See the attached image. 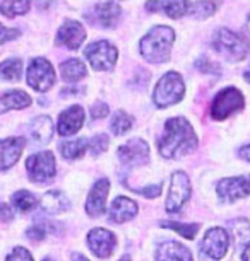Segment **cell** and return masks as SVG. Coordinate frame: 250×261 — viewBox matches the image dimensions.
<instances>
[{
	"mask_svg": "<svg viewBox=\"0 0 250 261\" xmlns=\"http://www.w3.org/2000/svg\"><path fill=\"white\" fill-rule=\"evenodd\" d=\"M160 154L166 159H178L190 154L197 147L194 126L185 118H170L166 120L165 134L160 139Z\"/></svg>",
	"mask_w": 250,
	"mask_h": 261,
	"instance_id": "obj_1",
	"label": "cell"
},
{
	"mask_svg": "<svg viewBox=\"0 0 250 261\" xmlns=\"http://www.w3.org/2000/svg\"><path fill=\"white\" fill-rule=\"evenodd\" d=\"M173 41H175L173 29L168 26H154L141 39L139 43L141 55L149 63H163L168 60Z\"/></svg>",
	"mask_w": 250,
	"mask_h": 261,
	"instance_id": "obj_2",
	"label": "cell"
},
{
	"mask_svg": "<svg viewBox=\"0 0 250 261\" xmlns=\"http://www.w3.org/2000/svg\"><path fill=\"white\" fill-rule=\"evenodd\" d=\"M213 45L219 55H223L226 60L240 62L247 57L250 50V39L243 34H237L226 28H221L214 34Z\"/></svg>",
	"mask_w": 250,
	"mask_h": 261,
	"instance_id": "obj_3",
	"label": "cell"
},
{
	"mask_svg": "<svg viewBox=\"0 0 250 261\" xmlns=\"http://www.w3.org/2000/svg\"><path fill=\"white\" fill-rule=\"evenodd\" d=\"M185 86L180 77V73L168 72L161 77V81L156 84V89L153 92V101L158 108H168L171 105H176L184 97Z\"/></svg>",
	"mask_w": 250,
	"mask_h": 261,
	"instance_id": "obj_4",
	"label": "cell"
},
{
	"mask_svg": "<svg viewBox=\"0 0 250 261\" xmlns=\"http://www.w3.org/2000/svg\"><path fill=\"white\" fill-rule=\"evenodd\" d=\"M28 86H31L34 91L47 92L48 89H52L53 84L57 81V73L55 68L52 67V63L47 58H34L28 67Z\"/></svg>",
	"mask_w": 250,
	"mask_h": 261,
	"instance_id": "obj_5",
	"label": "cell"
},
{
	"mask_svg": "<svg viewBox=\"0 0 250 261\" xmlns=\"http://www.w3.org/2000/svg\"><path fill=\"white\" fill-rule=\"evenodd\" d=\"M245 106V99L242 92L235 87H226L214 97L213 106H211V116L218 121L226 120L233 113L240 111Z\"/></svg>",
	"mask_w": 250,
	"mask_h": 261,
	"instance_id": "obj_6",
	"label": "cell"
},
{
	"mask_svg": "<svg viewBox=\"0 0 250 261\" xmlns=\"http://www.w3.org/2000/svg\"><path fill=\"white\" fill-rule=\"evenodd\" d=\"M26 169L29 172V179L34 181V183H50L57 172L55 157L48 150L38 152V154L28 157Z\"/></svg>",
	"mask_w": 250,
	"mask_h": 261,
	"instance_id": "obj_7",
	"label": "cell"
},
{
	"mask_svg": "<svg viewBox=\"0 0 250 261\" xmlns=\"http://www.w3.org/2000/svg\"><path fill=\"white\" fill-rule=\"evenodd\" d=\"M84 55L95 70H110V68L115 65L119 53H117V48L111 45L110 41L100 39V41H95V43H91V45H87V48L84 50Z\"/></svg>",
	"mask_w": 250,
	"mask_h": 261,
	"instance_id": "obj_8",
	"label": "cell"
},
{
	"mask_svg": "<svg viewBox=\"0 0 250 261\" xmlns=\"http://www.w3.org/2000/svg\"><path fill=\"white\" fill-rule=\"evenodd\" d=\"M190 179L184 171H176L171 176L168 198H166V210L168 212H178L184 206V203L190 198Z\"/></svg>",
	"mask_w": 250,
	"mask_h": 261,
	"instance_id": "obj_9",
	"label": "cell"
},
{
	"mask_svg": "<svg viewBox=\"0 0 250 261\" xmlns=\"http://www.w3.org/2000/svg\"><path fill=\"white\" fill-rule=\"evenodd\" d=\"M250 195V178L237 176V178H224L218 183V196L223 203H233L240 198Z\"/></svg>",
	"mask_w": 250,
	"mask_h": 261,
	"instance_id": "obj_10",
	"label": "cell"
},
{
	"mask_svg": "<svg viewBox=\"0 0 250 261\" xmlns=\"http://www.w3.org/2000/svg\"><path fill=\"white\" fill-rule=\"evenodd\" d=\"M119 159L127 167L144 166L149 162V145L141 139H132L119 149Z\"/></svg>",
	"mask_w": 250,
	"mask_h": 261,
	"instance_id": "obj_11",
	"label": "cell"
},
{
	"mask_svg": "<svg viewBox=\"0 0 250 261\" xmlns=\"http://www.w3.org/2000/svg\"><path fill=\"white\" fill-rule=\"evenodd\" d=\"M230 238L228 232L221 227L209 229L202 241V253L208 254L211 259H221L228 251Z\"/></svg>",
	"mask_w": 250,
	"mask_h": 261,
	"instance_id": "obj_12",
	"label": "cell"
},
{
	"mask_svg": "<svg viewBox=\"0 0 250 261\" xmlns=\"http://www.w3.org/2000/svg\"><path fill=\"white\" fill-rule=\"evenodd\" d=\"M115 244H117L115 236L103 227L93 229L87 234V246H89V249L98 258H108L115 251Z\"/></svg>",
	"mask_w": 250,
	"mask_h": 261,
	"instance_id": "obj_13",
	"label": "cell"
},
{
	"mask_svg": "<svg viewBox=\"0 0 250 261\" xmlns=\"http://www.w3.org/2000/svg\"><path fill=\"white\" fill-rule=\"evenodd\" d=\"M84 120H86L84 108L71 106V108H67L65 111H62L60 116H58L57 132L62 137L74 135L82 128V125H84Z\"/></svg>",
	"mask_w": 250,
	"mask_h": 261,
	"instance_id": "obj_14",
	"label": "cell"
},
{
	"mask_svg": "<svg viewBox=\"0 0 250 261\" xmlns=\"http://www.w3.org/2000/svg\"><path fill=\"white\" fill-rule=\"evenodd\" d=\"M86 39V29L77 21H65L57 31V43L69 50H77Z\"/></svg>",
	"mask_w": 250,
	"mask_h": 261,
	"instance_id": "obj_15",
	"label": "cell"
},
{
	"mask_svg": "<svg viewBox=\"0 0 250 261\" xmlns=\"http://www.w3.org/2000/svg\"><path fill=\"white\" fill-rule=\"evenodd\" d=\"M122 9L117 2H100L89 14V21L101 28H113L120 19Z\"/></svg>",
	"mask_w": 250,
	"mask_h": 261,
	"instance_id": "obj_16",
	"label": "cell"
},
{
	"mask_svg": "<svg viewBox=\"0 0 250 261\" xmlns=\"http://www.w3.org/2000/svg\"><path fill=\"white\" fill-rule=\"evenodd\" d=\"M110 190V179L103 178L98 179V183L93 186L89 196L86 200V214L89 217H101L105 212L106 196H108Z\"/></svg>",
	"mask_w": 250,
	"mask_h": 261,
	"instance_id": "obj_17",
	"label": "cell"
},
{
	"mask_svg": "<svg viewBox=\"0 0 250 261\" xmlns=\"http://www.w3.org/2000/svg\"><path fill=\"white\" fill-rule=\"evenodd\" d=\"M26 145V139L12 137V139L0 140V172L12 167L21 157V152Z\"/></svg>",
	"mask_w": 250,
	"mask_h": 261,
	"instance_id": "obj_18",
	"label": "cell"
},
{
	"mask_svg": "<svg viewBox=\"0 0 250 261\" xmlns=\"http://www.w3.org/2000/svg\"><path fill=\"white\" fill-rule=\"evenodd\" d=\"M156 261H194L190 251L184 244L166 241L156 249Z\"/></svg>",
	"mask_w": 250,
	"mask_h": 261,
	"instance_id": "obj_19",
	"label": "cell"
},
{
	"mask_svg": "<svg viewBox=\"0 0 250 261\" xmlns=\"http://www.w3.org/2000/svg\"><path fill=\"white\" fill-rule=\"evenodd\" d=\"M139 212V206L134 200L130 198H125V196H119V198L113 200V203L110 206V220L111 222H117V224H122L125 220H130L134 219Z\"/></svg>",
	"mask_w": 250,
	"mask_h": 261,
	"instance_id": "obj_20",
	"label": "cell"
},
{
	"mask_svg": "<svg viewBox=\"0 0 250 261\" xmlns=\"http://www.w3.org/2000/svg\"><path fill=\"white\" fill-rule=\"evenodd\" d=\"M41 208L45 210L47 214L58 215V214H63V212H67L71 208V200H69V196L63 193V191L52 190L43 195Z\"/></svg>",
	"mask_w": 250,
	"mask_h": 261,
	"instance_id": "obj_21",
	"label": "cell"
},
{
	"mask_svg": "<svg viewBox=\"0 0 250 261\" xmlns=\"http://www.w3.org/2000/svg\"><path fill=\"white\" fill-rule=\"evenodd\" d=\"M195 6H197V2H153L148 4V9H161L166 16L178 19L187 16V14H194Z\"/></svg>",
	"mask_w": 250,
	"mask_h": 261,
	"instance_id": "obj_22",
	"label": "cell"
},
{
	"mask_svg": "<svg viewBox=\"0 0 250 261\" xmlns=\"http://www.w3.org/2000/svg\"><path fill=\"white\" fill-rule=\"evenodd\" d=\"M29 134L38 144H48L53 137V121L50 116H38L29 125Z\"/></svg>",
	"mask_w": 250,
	"mask_h": 261,
	"instance_id": "obj_23",
	"label": "cell"
},
{
	"mask_svg": "<svg viewBox=\"0 0 250 261\" xmlns=\"http://www.w3.org/2000/svg\"><path fill=\"white\" fill-rule=\"evenodd\" d=\"M31 105V97L24 91H9L0 96V113L9 110H22Z\"/></svg>",
	"mask_w": 250,
	"mask_h": 261,
	"instance_id": "obj_24",
	"label": "cell"
},
{
	"mask_svg": "<svg viewBox=\"0 0 250 261\" xmlns=\"http://www.w3.org/2000/svg\"><path fill=\"white\" fill-rule=\"evenodd\" d=\"M60 73L62 79L69 84H76L79 82L81 79L86 77V67L81 60H76V58H71V60H65L60 65Z\"/></svg>",
	"mask_w": 250,
	"mask_h": 261,
	"instance_id": "obj_25",
	"label": "cell"
},
{
	"mask_svg": "<svg viewBox=\"0 0 250 261\" xmlns=\"http://www.w3.org/2000/svg\"><path fill=\"white\" fill-rule=\"evenodd\" d=\"M86 149H87V142L86 139H76V140H69V142H63L60 145V152L62 155L65 157L67 161H74V159H79L86 154Z\"/></svg>",
	"mask_w": 250,
	"mask_h": 261,
	"instance_id": "obj_26",
	"label": "cell"
},
{
	"mask_svg": "<svg viewBox=\"0 0 250 261\" xmlns=\"http://www.w3.org/2000/svg\"><path fill=\"white\" fill-rule=\"evenodd\" d=\"M12 206L21 214H26V212L33 210L36 206V198H34L33 193H29L26 190H19L12 195Z\"/></svg>",
	"mask_w": 250,
	"mask_h": 261,
	"instance_id": "obj_27",
	"label": "cell"
},
{
	"mask_svg": "<svg viewBox=\"0 0 250 261\" xmlns=\"http://www.w3.org/2000/svg\"><path fill=\"white\" fill-rule=\"evenodd\" d=\"M21 72H22V63L21 60H17V58H11V60L0 63V77H2L4 81L17 82L19 77H21Z\"/></svg>",
	"mask_w": 250,
	"mask_h": 261,
	"instance_id": "obj_28",
	"label": "cell"
},
{
	"mask_svg": "<svg viewBox=\"0 0 250 261\" xmlns=\"http://www.w3.org/2000/svg\"><path fill=\"white\" fill-rule=\"evenodd\" d=\"M130 126H132V118L125 111H117L113 118H111L110 128H111V134L115 137L124 135L125 132L130 130Z\"/></svg>",
	"mask_w": 250,
	"mask_h": 261,
	"instance_id": "obj_29",
	"label": "cell"
},
{
	"mask_svg": "<svg viewBox=\"0 0 250 261\" xmlns=\"http://www.w3.org/2000/svg\"><path fill=\"white\" fill-rule=\"evenodd\" d=\"M233 229V238H235V243L238 246H242L245 243L250 241V222L245 219H238V220H232L230 222Z\"/></svg>",
	"mask_w": 250,
	"mask_h": 261,
	"instance_id": "obj_30",
	"label": "cell"
},
{
	"mask_svg": "<svg viewBox=\"0 0 250 261\" xmlns=\"http://www.w3.org/2000/svg\"><path fill=\"white\" fill-rule=\"evenodd\" d=\"M29 7H31L29 2H0V12L6 14L7 17L26 14L29 11Z\"/></svg>",
	"mask_w": 250,
	"mask_h": 261,
	"instance_id": "obj_31",
	"label": "cell"
},
{
	"mask_svg": "<svg viewBox=\"0 0 250 261\" xmlns=\"http://www.w3.org/2000/svg\"><path fill=\"white\" fill-rule=\"evenodd\" d=\"M161 225L166 229H173L175 232H178L180 236L187 239H194L195 234L199 230V225L197 224H178V222H161Z\"/></svg>",
	"mask_w": 250,
	"mask_h": 261,
	"instance_id": "obj_32",
	"label": "cell"
},
{
	"mask_svg": "<svg viewBox=\"0 0 250 261\" xmlns=\"http://www.w3.org/2000/svg\"><path fill=\"white\" fill-rule=\"evenodd\" d=\"M108 144H110V137H108V135H105V134L96 135L95 139H93V140L89 142L91 154H93V155L103 154V152L108 149Z\"/></svg>",
	"mask_w": 250,
	"mask_h": 261,
	"instance_id": "obj_33",
	"label": "cell"
},
{
	"mask_svg": "<svg viewBox=\"0 0 250 261\" xmlns=\"http://www.w3.org/2000/svg\"><path fill=\"white\" fill-rule=\"evenodd\" d=\"M7 261H33V256H31V253H29L28 249L17 246V248L7 256Z\"/></svg>",
	"mask_w": 250,
	"mask_h": 261,
	"instance_id": "obj_34",
	"label": "cell"
},
{
	"mask_svg": "<svg viewBox=\"0 0 250 261\" xmlns=\"http://www.w3.org/2000/svg\"><path fill=\"white\" fill-rule=\"evenodd\" d=\"M108 113H110V108L108 105H105V102H96V105L91 108L93 120H101V118L108 116Z\"/></svg>",
	"mask_w": 250,
	"mask_h": 261,
	"instance_id": "obj_35",
	"label": "cell"
},
{
	"mask_svg": "<svg viewBox=\"0 0 250 261\" xmlns=\"http://www.w3.org/2000/svg\"><path fill=\"white\" fill-rule=\"evenodd\" d=\"M26 236H28V238L31 239V241H34V243H38V241H43V239H45L47 229L43 227V225H34V227L28 229Z\"/></svg>",
	"mask_w": 250,
	"mask_h": 261,
	"instance_id": "obj_36",
	"label": "cell"
},
{
	"mask_svg": "<svg viewBox=\"0 0 250 261\" xmlns=\"http://www.w3.org/2000/svg\"><path fill=\"white\" fill-rule=\"evenodd\" d=\"M19 36V29H14V28H6L0 24V45L2 43L9 41V39H14Z\"/></svg>",
	"mask_w": 250,
	"mask_h": 261,
	"instance_id": "obj_37",
	"label": "cell"
},
{
	"mask_svg": "<svg viewBox=\"0 0 250 261\" xmlns=\"http://www.w3.org/2000/svg\"><path fill=\"white\" fill-rule=\"evenodd\" d=\"M197 68L200 72H208V73H219V68L214 65V63H211L209 60H206V58H200V60H197Z\"/></svg>",
	"mask_w": 250,
	"mask_h": 261,
	"instance_id": "obj_38",
	"label": "cell"
},
{
	"mask_svg": "<svg viewBox=\"0 0 250 261\" xmlns=\"http://www.w3.org/2000/svg\"><path fill=\"white\" fill-rule=\"evenodd\" d=\"M14 217L12 210L6 203H0V222H9Z\"/></svg>",
	"mask_w": 250,
	"mask_h": 261,
	"instance_id": "obj_39",
	"label": "cell"
},
{
	"mask_svg": "<svg viewBox=\"0 0 250 261\" xmlns=\"http://www.w3.org/2000/svg\"><path fill=\"white\" fill-rule=\"evenodd\" d=\"M238 155L242 157V159H245V161H248V162H250V144H248V145H245V147H242V149H240V152H238Z\"/></svg>",
	"mask_w": 250,
	"mask_h": 261,
	"instance_id": "obj_40",
	"label": "cell"
},
{
	"mask_svg": "<svg viewBox=\"0 0 250 261\" xmlns=\"http://www.w3.org/2000/svg\"><path fill=\"white\" fill-rule=\"evenodd\" d=\"M242 259H243V261H250V243H248L247 248H245V251H243Z\"/></svg>",
	"mask_w": 250,
	"mask_h": 261,
	"instance_id": "obj_41",
	"label": "cell"
},
{
	"mask_svg": "<svg viewBox=\"0 0 250 261\" xmlns=\"http://www.w3.org/2000/svg\"><path fill=\"white\" fill-rule=\"evenodd\" d=\"M71 261H89L86 258V256H82V254H72V258H71Z\"/></svg>",
	"mask_w": 250,
	"mask_h": 261,
	"instance_id": "obj_42",
	"label": "cell"
},
{
	"mask_svg": "<svg viewBox=\"0 0 250 261\" xmlns=\"http://www.w3.org/2000/svg\"><path fill=\"white\" fill-rule=\"evenodd\" d=\"M243 77H245V81H247V82H250V68H248L247 72L243 73Z\"/></svg>",
	"mask_w": 250,
	"mask_h": 261,
	"instance_id": "obj_43",
	"label": "cell"
},
{
	"mask_svg": "<svg viewBox=\"0 0 250 261\" xmlns=\"http://www.w3.org/2000/svg\"><path fill=\"white\" fill-rule=\"evenodd\" d=\"M120 261H130V258H129V256H124V258H122Z\"/></svg>",
	"mask_w": 250,
	"mask_h": 261,
	"instance_id": "obj_44",
	"label": "cell"
},
{
	"mask_svg": "<svg viewBox=\"0 0 250 261\" xmlns=\"http://www.w3.org/2000/svg\"><path fill=\"white\" fill-rule=\"evenodd\" d=\"M43 261H53V259H50V258H45V259H43Z\"/></svg>",
	"mask_w": 250,
	"mask_h": 261,
	"instance_id": "obj_45",
	"label": "cell"
}]
</instances>
